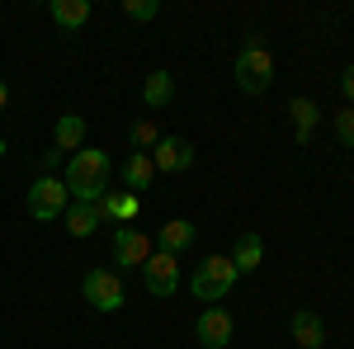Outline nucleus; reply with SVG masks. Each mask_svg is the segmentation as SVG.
Listing matches in <instances>:
<instances>
[{
    "mask_svg": "<svg viewBox=\"0 0 354 349\" xmlns=\"http://www.w3.org/2000/svg\"><path fill=\"white\" fill-rule=\"evenodd\" d=\"M53 137H57V151H62V156H76V151L85 147V118L81 113H62Z\"/></svg>",
    "mask_w": 354,
    "mask_h": 349,
    "instance_id": "ddd939ff",
    "label": "nucleus"
},
{
    "mask_svg": "<svg viewBox=\"0 0 354 349\" xmlns=\"http://www.w3.org/2000/svg\"><path fill=\"white\" fill-rule=\"evenodd\" d=\"M335 137H340L345 147H354V109H345V113H335Z\"/></svg>",
    "mask_w": 354,
    "mask_h": 349,
    "instance_id": "4be33fe9",
    "label": "nucleus"
},
{
    "mask_svg": "<svg viewBox=\"0 0 354 349\" xmlns=\"http://www.w3.org/2000/svg\"><path fill=\"white\" fill-rule=\"evenodd\" d=\"M147 255H151V241H147L137 227H113V274L142 269Z\"/></svg>",
    "mask_w": 354,
    "mask_h": 349,
    "instance_id": "6e6552de",
    "label": "nucleus"
},
{
    "mask_svg": "<svg viewBox=\"0 0 354 349\" xmlns=\"http://www.w3.org/2000/svg\"><path fill=\"white\" fill-rule=\"evenodd\" d=\"M100 227H104V217H100V203H71V208H66V232H71L76 241L95 236Z\"/></svg>",
    "mask_w": 354,
    "mask_h": 349,
    "instance_id": "4468645a",
    "label": "nucleus"
},
{
    "mask_svg": "<svg viewBox=\"0 0 354 349\" xmlns=\"http://www.w3.org/2000/svg\"><path fill=\"white\" fill-rule=\"evenodd\" d=\"M175 100V76L170 71H151L147 81H142V104L147 109H165Z\"/></svg>",
    "mask_w": 354,
    "mask_h": 349,
    "instance_id": "f3484780",
    "label": "nucleus"
},
{
    "mask_svg": "<svg viewBox=\"0 0 354 349\" xmlns=\"http://www.w3.org/2000/svg\"><path fill=\"white\" fill-rule=\"evenodd\" d=\"M5 151H10V147H5V137H0V156H5Z\"/></svg>",
    "mask_w": 354,
    "mask_h": 349,
    "instance_id": "a878e982",
    "label": "nucleus"
},
{
    "mask_svg": "<svg viewBox=\"0 0 354 349\" xmlns=\"http://www.w3.org/2000/svg\"><path fill=\"white\" fill-rule=\"evenodd\" d=\"M288 118H293V137H298V142H312V133H317V123H322V109L312 104V100H293V104H288Z\"/></svg>",
    "mask_w": 354,
    "mask_h": 349,
    "instance_id": "a211bd4d",
    "label": "nucleus"
},
{
    "mask_svg": "<svg viewBox=\"0 0 354 349\" xmlns=\"http://www.w3.org/2000/svg\"><path fill=\"white\" fill-rule=\"evenodd\" d=\"M151 165L165 170V175H180V170L194 165V147L185 142V137H161V142L151 147Z\"/></svg>",
    "mask_w": 354,
    "mask_h": 349,
    "instance_id": "1a4fd4ad",
    "label": "nucleus"
},
{
    "mask_svg": "<svg viewBox=\"0 0 354 349\" xmlns=\"http://www.w3.org/2000/svg\"><path fill=\"white\" fill-rule=\"evenodd\" d=\"M81 293H85V302H90L95 312H123V302H128L123 279H118L113 269H90V274L81 279Z\"/></svg>",
    "mask_w": 354,
    "mask_h": 349,
    "instance_id": "39448f33",
    "label": "nucleus"
},
{
    "mask_svg": "<svg viewBox=\"0 0 354 349\" xmlns=\"http://www.w3.org/2000/svg\"><path fill=\"white\" fill-rule=\"evenodd\" d=\"M288 330H293V340H298L302 349H322L326 345V321H322L312 307H298V312L288 317Z\"/></svg>",
    "mask_w": 354,
    "mask_h": 349,
    "instance_id": "9d476101",
    "label": "nucleus"
},
{
    "mask_svg": "<svg viewBox=\"0 0 354 349\" xmlns=\"http://www.w3.org/2000/svg\"><path fill=\"white\" fill-rule=\"evenodd\" d=\"M142 283L151 297H175L180 293V255H165V250H151L147 265H142Z\"/></svg>",
    "mask_w": 354,
    "mask_h": 349,
    "instance_id": "423d86ee",
    "label": "nucleus"
},
{
    "mask_svg": "<svg viewBox=\"0 0 354 349\" xmlns=\"http://www.w3.org/2000/svg\"><path fill=\"white\" fill-rule=\"evenodd\" d=\"M232 335H236V321H232L227 307H203V312H198V321H194V340H198V349H227Z\"/></svg>",
    "mask_w": 354,
    "mask_h": 349,
    "instance_id": "0eeeda50",
    "label": "nucleus"
},
{
    "mask_svg": "<svg viewBox=\"0 0 354 349\" xmlns=\"http://www.w3.org/2000/svg\"><path fill=\"white\" fill-rule=\"evenodd\" d=\"M340 95H345V100H350V109H354V62L340 71Z\"/></svg>",
    "mask_w": 354,
    "mask_h": 349,
    "instance_id": "5701e85b",
    "label": "nucleus"
},
{
    "mask_svg": "<svg viewBox=\"0 0 354 349\" xmlns=\"http://www.w3.org/2000/svg\"><path fill=\"white\" fill-rule=\"evenodd\" d=\"M128 137H133L137 151H147V147H156V142H161V133H156V123H151V118H137L133 128H128Z\"/></svg>",
    "mask_w": 354,
    "mask_h": 349,
    "instance_id": "412c9836",
    "label": "nucleus"
},
{
    "mask_svg": "<svg viewBox=\"0 0 354 349\" xmlns=\"http://www.w3.org/2000/svg\"><path fill=\"white\" fill-rule=\"evenodd\" d=\"M53 19L62 28H85L90 24V0H53Z\"/></svg>",
    "mask_w": 354,
    "mask_h": 349,
    "instance_id": "6ab92c4d",
    "label": "nucleus"
},
{
    "mask_svg": "<svg viewBox=\"0 0 354 349\" xmlns=\"http://www.w3.org/2000/svg\"><path fill=\"white\" fill-rule=\"evenodd\" d=\"M123 15L137 19V24H151L161 15V0H123Z\"/></svg>",
    "mask_w": 354,
    "mask_h": 349,
    "instance_id": "aec40b11",
    "label": "nucleus"
},
{
    "mask_svg": "<svg viewBox=\"0 0 354 349\" xmlns=\"http://www.w3.org/2000/svg\"><path fill=\"white\" fill-rule=\"evenodd\" d=\"M28 217H38V222H53L71 208V194H66V180H57V175H38L33 185H28V198H24Z\"/></svg>",
    "mask_w": 354,
    "mask_h": 349,
    "instance_id": "20e7f679",
    "label": "nucleus"
},
{
    "mask_svg": "<svg viewBox=\"0 0 354 349\" xmlns=\"http://www.w3.org/2000/svg\"><path fill=\"white\" fill-rule=\"evenodd\" d=\"M151 175H156V165H151V151H133V156L123 161V185H128V194H142V189H151Z\"/></svg>",
    "mask_w": 354,
    "mask_h": 349,
    "instance_id": "dca6fc26",
    "label": "nucleus"
},
{
    "mask_svg": "<svg viewBox=\"0 0 354 349\" xmlns=\"http://www.w3.org/2000/svg\"><path fill=\"white\" fill-rule=\"evenodd\" d=\"M232 265H236V274H255V269L265 265V241L255 232H241L236 236V250H232Z\"/></svg>",
    "mask_w": 354,
    "mask_h": 349,
    "instance_id": "2eb2a0df",
    "label": "nucleus"
},
{
    "mask_svg": "<svg viewBox=\"0 0 354 349\" xmlns=\"http://www.w3.org/2000/svg\"><path fill=\"white\" fill-rule=\"evenodd\" d=\"M5 104H10V85L0 81V113H5Z\"/></svg>",
    "mask_w": 354,
    "mask_h": 349,
    "instance_id": "393cba45",
    "label": "nucleus"
},
{
    "mask_svg": "<svg viewBox=\"0 0 354 349\" xmlns=\"http://www.w3.org/2000/svg\"><path fill=\"white\" fill-rule=\"evenodd\" d=\"M194 236H198V227L194 222H185V217H170L161 227V236H156V250H165V255H180V250H189Z\"/></svg>",
    "mask_w": 354,
    "mask_h": 349,
    "instance_id": "f8f14e48",
    "label": "nucleus"
},
{
    "mask_svg": "<svg viewBox=\"0 0 354 349\" xmlns=\"http://www.w3.org/2000/svg\"><path fill=\"white\" fill-rule=\"evenodd\" d=\"M232 71H236V85H241L245 95H265V90L274 85V57H270V48H265L260 38H245Z\"/></svg>",
    "mask_w": 354,
    "mask_h": 349,
    "instance_id": "f03ea898",
    "label": "nucleus"
},
{
    "mask_svg": "<svg viewBox=\"0 0 354 349\" xmlns=\"http://www.w3.org/2000/svg\"><path fill=\"white\" fill-rule=\"evenodd\" d=\"M109 151H95V147H81L76 156H66V194L76 203H100L109 194Z\"/></svg>",
    "mask_w": 354,
    "mask_h": 349,
    "instance_id": "f257e3e1",
    "label": "nucleus"
},
{
    "mask_svg": "<svg viewBox=\"0 0 354 349\" xmlns=\"http://www.w3.org/2000/svg\"><path fill=\"white\" fill-rule=\"evenodd\" d=\"M137 208H142V194H128V189H123V194L109 189V194L100 198V217H104V222H118V227H128L137 217Z\"/></svg>",
    "mask_w": 354,
    "mask_h": 349,
    "instance_id": "9b49d317",
    "label": "nucleus"
},
{
    "mask_svg": "<svg viewBox=\"0 0 354 349\" xmlns=\"http://www.w3.org/2000/svg\"><path fill=\"white\" fill-rule=\"evenodd\" d=\"M236 279H241V274H236V265H232L227 255H208L203 265L194 269L189 293L198 297V302H208V307H213V302H222V297L236 288Z\"/></svg>",
    "mask_w": 354,
    "mask_h": 349,
    "instance_id": "7ed1b4c3",
    "label": "nucleus"
},
{
    "mask_svg": "<svg viewBox=\"0 0 354 349\" xmlns=\"http://www.w3.org/2000/svg\"><path fill=\"white\" fill-rule=\"evenodd\" d=\"M57 165H62V151H57V147H53V151H48V156H43V175H53Z\"/></svg>",
    "mask_w": 354,
    "mask_h": 349,
    "instance_id": "b1692460",
    "label": "nucleus"
}]
</instances>
